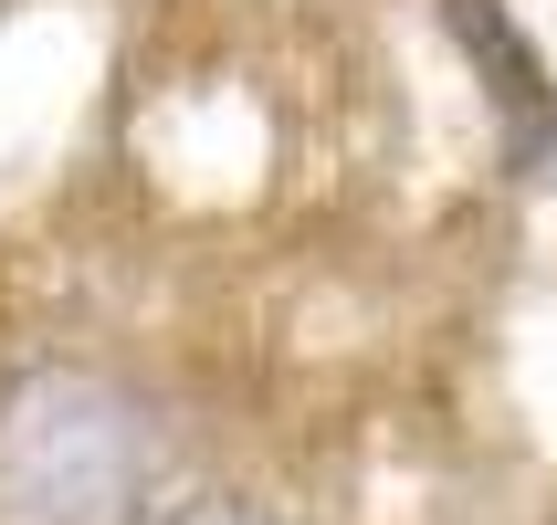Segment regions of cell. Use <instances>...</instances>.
<instances>
[{
  "instance_id": "obj_1",
  "label": "cell",
  "mask_w": 557,
  "mask_h": 525,
  "mask_svg": "<svg viewBox=\"0 0 557 525\" xmlns=\"http://www.w3.org/2000/svg\"><path fill=\"white\" fill-rule=\"evenodd\" d=\"M158 473L169 432L126 378L74 358L0 378V525H137Z\"/></svg>"
},
{
  "instance_id": "obj_2",
  "label": "cell",
  "mask_w": 557,
  "mask_h": 525,
  "mask_svg": "<svg viewBox=\"0 0 557 525\" xmlns=\"http://www.w3.org/2000/svg\"><path fill=\"white\" fill-rule=\"evenodd\" d=\"M442 22H453L463 63L484 74V105H495V126H505L516 179L547 189V179H557V85H547V63L527 53V32L505 22L495 0H442Z\"/></svg>"
},
{
  "instance_id": "obj_3",
  "label": "cell",
  "mask_w": 557,
  "mask_h": 525,
  "mask_svg": "<svg viewBox=\"0 0 557 525\" xmlns=\"http://www.w3.org/2000/svg\"><path fill=\"white\" fill-rule=\"evenodd\" d=\"M158 525H284V515H263L243 495H200V504H180V515H158Z\"/></svg>"
}]
</instances>
